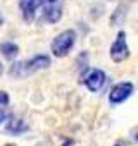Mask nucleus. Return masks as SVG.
<instances>
[{
    "label": "nucleus",
    "mask_w": 138,
    "mask_h": 146,
    "mask_svg": "<svg viewBox=\"0 0 138 146\" xmlns=\"http://www.w3.org/2000/svg\"><path fill=\"white\" fill-rule=\"evenodd\" d=\"M135 91V86L133 83L129 81H123V83H117L112 86L111 93H109V103L111 105H119V103H124Z\"/></svg>",
    "instance_id": "4"
},
{
    "label": "nucleus",
    "mask_w": 138,
    "mask_h": 146,
    "mask_svg": "<svg viewBox=\"0 0 138 146\" xmlns=\"http://www.w3.org/2000/svg\"><path fill=\"white\" fill-rule=\"evenodd\" d=\"M0 52L7 58H16L19 53V46L14 41H4V43H0Z\"/></svg>",
    "instance_id": "9"
},
{
    "label": "nucleus",
    "mask_w": 138,
    "mask_h": 146,
    "mask_svg": "<svg viewBox=\"0 0 138 146\" xmlns=\"http://www.w3.org/2000/svg\"><path fill=\"white\" fill-rule=\"evenodd\" d=\"M109 55H111V58L114 62H123V60H126L129 57V46H128V40H126L124 31H119L116 35V40L111 45Z\"/></svg>",
    "instance_id": "3"
},
{
    "label": "nucleus",
    "mask_w": 138,
    "mask_h": 146,
    "mask_svg": "<svg viewBox=\"0 0 138 146\" xmlns=\"http://www.w3.org/2000/svg\"><path fill=\"white\" fill-rule=\"evenodd\" d=\"M71 144H73V141H71V139H69V141H66V143H62L60 146H71Z\"/></svg>",
    "instance_id": "13"
},
{
    "label": "nucleus",
    "mask_w": 138,
    "mask_h": 146,
    "mask_svg": "<svg viewBox=\"0 0 138 146\" xmlns=\"http://www.w3.org/2000/svg\"><path fill=\"white\" fill-rule=\"evenodd\" d=\"M50 57L48 55H35L29 60H21L12 64L9 74L12 78H26L29 74H35V72L42 70V69H48L50 67Z\"/></svg>",
    "instance_id": "1"
},
{
    "label": "nucleus",
    "mask_w": 138,
    "mask_h": 146,
    "mask_svg": "<svg viewBox=\"0 0 138 146\" xmlns=\"http://www.w3.org/2000/svg\"><path fill=\"white\" fill-rule=\"evenodd\" d=\"M116 146H119V144H116Z\"/></svg>",
    "instance_id": "18"
},
{
    "label": "nucleus",
    "mask_w": 138,
    "mask_h": 146,
    "mask_svg": "<svg viewBox=\"0 0 138 146\" xmlns=\"http://www.w3.org/2000/svg\"><path fill=\"white\" fill-rule=\"evenodd\" d=\"M7 117H9L7 110H5V108H0V124H2L4 120H7Z\"/></svg>",
    "instance_id": "11"
},
{
    "label": "nucleus",
    "mask_w": 138,
    "mask_h": 146,
    "mask_svg": "<svg viewBox=\"0 0 138 146\" xmlns=\"http://www.w3.org/2000/svg\"><path fill=\"white\" fill-rule=\"evenodd\" d=\"M40 2H42V5L45 7V5H52V4H57L59 0H40Z\"/></svg>",
    "instance_id": "12"
},
{
    "label": "nucleus",
    "mask_w": 138,
    "mask_h": 146,
    "mask_svg": "<svg viewBox=\"0 0 138 146\" xmlns=\"http://www.w3.org/2000/svg\"><path fill=\"white\" fill-rule=\"evenodd\" d=\"M9 103H11L9 93L7 91H0V107H7Z\"/></svg>",
    "instance_id": "10"
},
{
    "label": "nucleus",
    "mask_w": 138,
    "mask_h": 146,
    "mask_svg": "<svg viewBox=\"0 0 138 146\" xmlns=\"http://www.w3.org/2000/svg\"><path fill=\"white\" fill-rule=\"evenodd\" d=\"M42 5L40 0H19V9H21V14H23V19L26 23H31L35 19V14H36V9Z\"/></svg>",
    "instance_id": "6"
},
{
    "label": "nucleus",
    "mask_w": 138,
    "mask_h": 146,
    "mask_svg": "<svg viewBox=\"0 0 138 146\" xmlns=\"http://www.w3.org/2000/svg\"><path fill=\"white\" fill-rule=\"evenodd\" d=\"M2 74H4V64L0 62V76H2Z\"/></svg>",
    "instance_id": "14"
},
{
    "label": "nucleus",
    "mask_w": 138,
    "mask_h": 146,
    "mask_svg": "<svg viewBox=\"0 0 138 146\" xmlns=\"http://www.w3.org/2000/svg\"><path fill=\"white\" fill-rule=\"evenodd\" d=\"M135 139H136V141H138V132H136V134H135Z\"/></svg>",
    "instance_id": "16"
},
{
    "label": "nucleus",
    "mask_w": 138,
    "mask_h": 146,
    "mask_svg": "<svg viewBox=\"0 0 138 146\" xmlns=\"http://www.w3.org/2000/svg\"><path fill=\"white\" fill-rule=\"evenodd\" d=\"M105 81H107V76H105V72H104L102 69H90V70L86 72V76L83 78L85 86H86L92 93L100 91V90L104 88Z\"/></svg>",
    "instance_id": "5"
},
{
    "label": "nucleus",
    "mask_w": 138,
    "mask_h": 146,
    "mask_svg": "<svg viewBox=\"0 0 138 146\" xmlns=\"http://www.w3.org/2000/svg\"><path fill=\"white\" fill-rule=\"evenodd\" d=\"M7 146H14V144H7Z\"/></svg>",
    "instance_id": "17"
},
{
    "label": "nucleus",
    "mask_w": 138,
    "mask_h": 146,
    "mask_svg": "<svg viewBox=\"0 0 138 146\" xmlns=\"http://www.w3.org/2000/svg\"><path fill=\"white\" fill-rule=\"evenodd\" d=\"M7 132H11V134H14V136H19V134H23V132H26L28 131V124L21 119V117H12L11 120H9V124H7Z\"/></svg>",
    "instance_id": "8"
},
{
    "label": "nucleus",
    "mask_w": 138,
    "mask_h": 146,
    "mask_svg": "<svg viewBox=\"0 0 138 146\" xmlns=\"http://www.w3.org/2000/svg\"><path fill=\"white\" fill-rule=\"evenodd\" d=\"M4 24V16H2V12H0V26Z\"/></svg>",
    "instance_id": "15"
},
{
    "label": "nucleus",
    "mask_w": 138,
    "mask_h": 146,
    "mask_svg": "<svg viewBox=\"0 0 138 146\" xmlns=\"http://www.w3.org/2000/svg\"><path fill=\"white\" fill-rule=\"evenodd\" d=\"M74 43H76V31L74 29H66L52 40L50 50L55 57H66L71 52V48L74 46Z\"/></svg>",
    "instance_id": "2"
},
{
    "label": "nucleus",
    "mask_w": 138,
    "mask_h": 146,
    "mask_svg": "<svg viewBox=\"0 0 138 146\" xmlns=\"http://www.w3.org/2000/svg\"><path fill=\"white\" fill-rule=\"evenodd\" d=\"M60 17H62V5H60V2L43 7V19H45V21H48V23H57Z\"/></svg>",
    "instance_id": "7"
}]
</instances>
